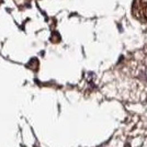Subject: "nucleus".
<instances>
[{
    "mask_svg": "<svg viewBox=\"0 0 147 147\" xmlns=\"http://www.w3.org/2000/svg\"><path fill=\"white\" fill-rule=\"evenodd\" d=\"M132 12L137 20L147 22V0H134Z\"/></svg>",
    "mask_w": 147,
    "mask_h": 147,
    "instance_id": "f257e3e1",
    "label": "nucleus"
}]
</instances>
